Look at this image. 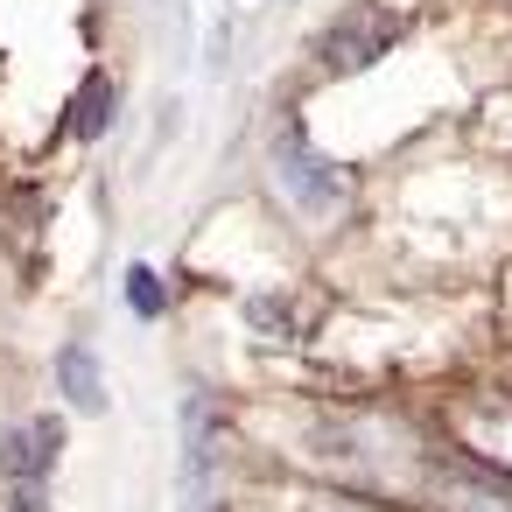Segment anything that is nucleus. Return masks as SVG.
Wrapping results in <instances>:
<instances>
[{
  "label": "nucleus",
  "mask_w": 512,
  "mask_h": 512,
  "mask_svg": "<svg viewBox=\"0 0 512 512\" xmlns=\"http://www.w3.org/2000/svg\"><path fill=\"white\" fill-rule=\"evenodd\" d=\"M57 449H64L57 421H15L8 435H0V470H8L15 484H43L57 470Z\"/></svg>",
  "instance_id": "4"
},
{
  "label": "nucleus",
  "mask_w": 512,
  "mask_h": 512,
  "mask_svg": "<svg viewBox=\"0 0 512 512\" xmlns=\"http://www.w3.org/2000/svg\"><path fill=\"white\" fill-rule=\"evenodd\" d=\"M274 190H281L302 218H330V211L344 204V176H337V162H323L295 127L274 134Z\"/></svg>",
  "instance_id": "1"
},
{
  "label": "nucleus",
  "mask_w": 512,
  "mask_h": 512,
  "mask_svg": "<svg viewBox=\"0 0 512 512\" xmlns=\"http://www.w3.org/2000/svg\"><path fill=\"white\" fill-rule=\"evenodd\" d=\"M57 393H64L78 414H99V407H106V372H99V351H92V344H64V351H57Z\"/></svg>",
  "instance_id": "5"
},
{
  "label": "nucleus",
  "mask_w": 512,
  "mask_h": 512,
  "mask_svg": "<svg viewBox=\"0 0 512 512\" xmlns=\"http://www.w3.org/2000/svg\"><path fill=\"white\" fill-rule=\"evenodd\" d=\"M113 106H120L113 78H92V85L78 92V134H85V141H99V134H106V120H113Z\"/></svg>",
  "instance_id": "6"
},
{
  "label": "nucleus",
  "mask_w": 512,
  "mask_h": 512,
  "mask_svg": "<svg viewBox=\"0 0 512 512\" xmlns=\"http://www.w3.org/2000/svg\"><path fill=\"white\" fill-rule=\"evenodd\" d=\"M127 302H134V316H141V323H155V316L169 309V295H162L155 267H127Z\"/></svg>",
  "instance_id": "7"
},
{
  "label": "nucleus",
  "mask_w": 512,
  "mask_h": 512,
  "mask_svg": "<svg viewBox=\"0 0 512 512\" xmlns=\"http://www.w3.org/2000/svg\"><path fill=\"white\" fill-rule=\"evenodd\" d=\"M15 512H43V484H15Z\"/></svg>",
  "instance_id": "9"
},
{
  "label": "nucleus",
  "mask_w": 512,
  "mask_h": 512,
  "mask_svg": "<svg viewBox=\"0 0 512 512\" xmlns=\"http://www.w3.org/2000/svg\"><path fill=\"white\" fill-rule=\"evenodd\" d=\"M246 323H253V330H274V337H288V330H295L288 302H274V295H253V302H246Z\"/></svg>",
  "instance_id": "8"
},
{
  "label": "nucleus",
  "mask_w": 512,
  "mask_h": 512,
  "mask_svg": "<svg viewBox=\"0 0 512 512\" xmlns=\"http://www.w3.org/2000/svg\"><path fill=\"white\" fill-rule=\"evenodd\" d=\"M176 428H183V463H176V512H211V491H218V442H225V428H218V407H211L204 393H190Z\"/></svg>",
  "instance_id": "2"
},
{
  "label": "nucleus",
  "mask_w": 512,
  "mask_h": 512,
  "mask_svg": "<svg viewBox=\"0 0 512 512\" xmlns=\"http://www.w3.org/2000/svg\"><path fill=\"white\" fill-rule=\"evenodd\" d=\"M393 36H400V15H386V8H351V15L323 36V64H330V71H365V64H379V57L393 50Z\"/></svg>",
  "instance_id": "3"
}]
</instances>
